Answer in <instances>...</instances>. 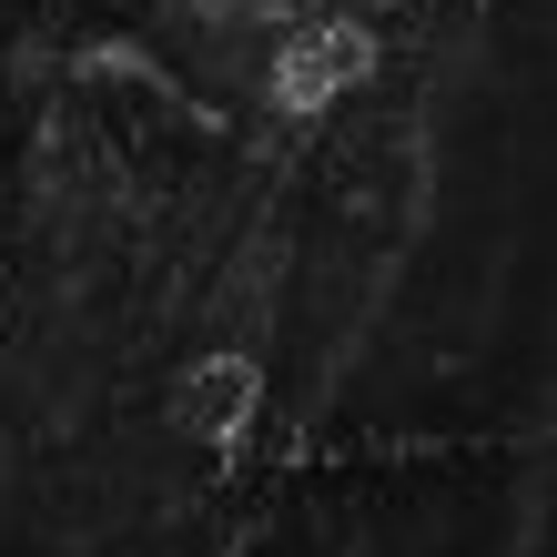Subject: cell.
<instances>
[{
  "label": "cell",
  "mask_w": 557,
  "mask_h": 557,
  "mask_svg": "<svg viewBox=\"0 0 557 557\" xmlns=\"http://www.w3.org/2000/svg\"><path fill=\"white\" fill-rule=\"evenodd\" d=\"M355 82H375V41H366V30H345V21H314L305 41L274 61V102L284 112H335Z\"/></svg>",
  "instance_id": "obj_2"
},
{
  "label": "cell",
  "mask_w": 557,
  "mask_h": 557,
  "mask_svg": "<svg viewBox=\"0 0 557 557\" xmlns=\"http://www.w3.org/2000/svg\"><path fill=\"white\" fill-rule=\"evenodd\" d=\"M253 416H264V366L253 355H203V366H183L173 385V436L183 446H244L253 436Z\"/></svg>",
  "instance_id": "obj_1"
}]
</instances>
